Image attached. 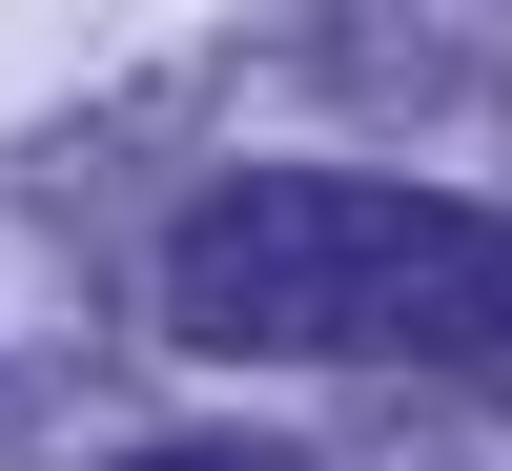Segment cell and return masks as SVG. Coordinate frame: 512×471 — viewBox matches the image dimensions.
<instances>
[{
    "label": "cell",
    "mask_w": 512,
    "mask_h": 471,
    "mask_svg": "<svg viewBox=\"0 0 512 471\" xmlns=\"http://www.w3.org/2000/svg\"><path fill=\"white\" fill-rule=\"evenodd\" d=\"M144 471H267V451H144Z\"/></svg>",
    "instance_id": "7a4b0ae2"
},
{
    "label": "cell",
    "mask_w": 512,
    "mask_h": 471,
    "mask_svg": "<svg viewBox=\"0 0 512 471\" xmlns=\"http://www.w3.org/2000/svg\"><path fill=\"white\" fill-rule=\"evenodd\" d=\"M164 328L185 349H369V369H492L512 349V226L431 185H328L246 164L164 226Z\"/></svg>",
    "instance_id": "6da1fadb"
}]
</instances>
